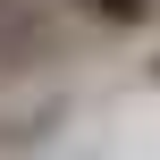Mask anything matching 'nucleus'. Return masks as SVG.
<instances>
[{
  "label": "nucleus",
  "instance_id": "obj_2",
  "mask_svg": "<svg viewBox=\"0 0 160 160\" xmlns=\"http://www.w3.org/2000/svg\"><path fill=\"white\" fill-rule=\"evenodd\" d=\"M152 84H160V51H152Z\"/></svg>",
  "mask_w": 160,
  "mask_h": 160
},
{
  "label": "nucleus",
  "instance_id": "obj_1",
  "mask_svg": "<svg viewBox=\"0 0 160 160\" xmlns=\"http://www.w3.org/2000/svg\"><path fill=\"white\" fill-rule=\"evenodd\" d=\"M76 17H93V25H110V34H135V25H152L160 0H68Z\"/></svg>",
  "mask_w": 160,
  "mask_h": 160
}]
</instances>
